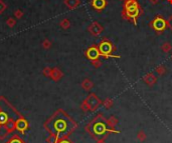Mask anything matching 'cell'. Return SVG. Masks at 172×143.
Wrapping results in <instances>:
<instances>
[{
  "instance_id": "cell-20",
  "label": "cell",
  "mask_w": 172,
  "mask_h": 143,
  "mask_svg": "<svg viewBox=\"0 0 172 143\" xmlns=\"http://www.w3.org/2000/svg\"><path fill=\"white\" fill-rule=\"evenodd\" d=\"M156 72L159 74V75H163L166 72V69L163 65H159V66L156 67Z\"/></svg>"
},
{
  "instance_id": "cell-1",
  "label": "cell",
  "mask_w": 172,
  "mask_h": 143,
  "mask_svg": "<svg viewBox=\"0 0 172 143\" xmlns=\"http://www.w3.org/2000/svg\"><path fill=\"white\" fill-rule=\"evenodd\" d=\"M44 126L51 133V135L59 137V139L67 138L77 128V123L68 115L65 111L59 110L53 116L45 122Z\"/></svg>"
},
{
  "instance_id": "cell-7",
  "label": "cell",
  "mask_w": 172,
  "mask_h": 143,
  "mask_svg": "<svg viewBox=\"0 0 172 143\" xmlns=\"http://www.w3.org/2000/svg\"><path fill=\"white\" fill-rule=\"evenodd\" d=\"M86 56H87L88 59H90L91 61L96 59H99L100 56H101V53H100V50L98 48V45H93V46L89 47L87 50H86Z\"/></svg>"
},
{
  "instance_id": "cell-19",
  "label": "cell",
  "mask_w": 172,
  "mask_h": 143,
  "mask_svg": "<svg viewBox=\"0 0 172 143\" xmlns=\"http://www.w3.org/2000/svg\"><path fill=\"white\" fill-rule=\"evenodd\" d=\"M137 138H138V140H140L141 142H143V141H145L146 138H147V135H146V133L144 131L141 130V131H139L138 134H137Z\"/></svg>"
},
{
  "instance_id": "cell-27",
  "label": "cell",
  "mask_w": 172,
  "mask_h": 143,
  "mask_svg": "<svg viewBox=\"0 0 172 143\" xmlns=\"http://www.w3.org/2000/svg\"><path fill=\"white\" fill-rule=\"evenodd\" d=\"M167 1H168V3H169V4H171V5H172V0H167Z\"/></svg>"
},
{
  "instance_id": "cell-11",
  "label": "cell",
  "mask_w": 172,
  "mask_h": 143,
  "mask_svg": "<svg viewBox=\"0 0 172 143\" xmlns=\"http://www.w3.org/2000/svg\"><path fill=\"white\" fill-rule=\"evenodd\" d=\"M143 81H144L148 86H153L154 84H156L157 78L153 73H147L143 77Z\"/></svg>"
},
{
  "instance_id": "cell-3",
  "label": "cell",
  "mask_w": 172,
  "mask_h": 143,
  "mask_svg": "<svg viewBox=\"0 0 172 143\" xmlns=\"http://www.w3.org/2000/svg\"><path fill=\"white\" fill-rule=\"evenodd\" d=\"M143 9L138 0H124L122 9V18L137 25V19L141 16Z\"/></svg>"
},
{
  "instance_id": "cell-13",
  "label": "cell",
  "mask_w": 172,
  "mask_h": 143,
  "mask_svg": "<svg viewBox=\"0 0 172 143\" xmlns=\"http://www.w3.org/2000/svg\"><path fill=\"white\" fill-rule=\"evenodd\" d=\"M93 86H94V84L90 79H85L84 81L82 82V87L87 91L91 90L92 88H93Z\"/></svg>"
},
{
  "instance_id": "cell-14",
  "label": "cell",
  "mask_w": 172,
  "mask_h": 143,
  "mask_svg": "<svg viewBox=\"0 0 172 143\" xmlns=\"http://www.w3.org/2000/svg\"><path fill=\"white\" fill-rule=\"evenodd\" d=\"M107 122H108L109 127L113 128V129H114V128L116 127V125L118 124V119H117L115 116H111L110 118L107 119Z\"/></svg>"
},
{
  "instance_id": "cell-17",
  "label": "cell",
  "mask_w": 172,
  "mask_h": 143,
  "mask_svg": "<svg viewBox=\"0 0 172 143\" xmlns=\"http://www.w3.org/2000/svg\"><path fill=\"white\" fill-rule=\"evenodd\" d=\"M102 104H104V106L105 108H107V109H109V108H111L112 106H113V104H114V101H113V99H111V98H106L104 101H103V103Z\"/></svg>"
},
{
  "instance_id": "cell-5",
  "label": "cell",
  "mask_w": 172,
  "mask_h": 143,
  "mask_svg": "<svg viewBox=\"0 0 172 143\" xmlns=\"http://www.w3.org/2000/svg\"><path fill=\"white\" fill-rule=\"evenodd\" d=\"M149 26L155 31L157 35H160V34H162L168 28L167 19H165L161 15H156L155 18L149 23Z\"/></svg>"
},
{
  "instance_id": "cell-26",
  "label": "cell",
  "mask_w": 172,
  "mask_h": 143,
  "mask_svg": "<svg viewBox=\"0 0 172 143\" xmlns=\"http://www.w3.org/2000/svg\"><path fill=\"white\" fill-rule=\"evenodd\" d=\"M97 143H106L105 139H101V140H97Z\"/></svg>"
},
{
  "instance_id": "cell-6",
  "label": "cell",
  "mask_w": 172,
  "mask_h": 143,
  "mask_svg": "<svg viewBox=\"0 0 172 143\" xmlns=\"http://www.w3.org/2000/svg\"><path fill=\"white\" fill-rule=\"evenodd\" d=\"M85 103L88 105V107H89V110H91V111H95L98 108L100 105H101L103 102L100 100V98L98 96L96 95L95 93H92L90 94L87 98H86L85 100Z\"/></svg>"
},
{
  "instance_id": "cell-21",
  "label": "cell",
  "mask_w": 172,
  "mask_h": 143,
  "mask_svg": "<svg viewBox=\"0 0 172 143\" xmlns=\"http://www.w3.org/2000/svg\"><path fill=\"white\" fill-rule=\"evenodd\" d=\"M92 64L94 65V67H96V68H99V67H101L102 66V61L99 59H96V60H93L92 61Z\"/></svg>"
},
{
  "instance_id": "cell-28",
  "label": "cell",
  "mask_w": 172,
  "mask_h": 143,
  "mask_svg": "<svg viewBox=\"0 0 172 143\" xmlns=\"http://www.w3.org/2000/svg\"><path fill=\"white\" fill-rule=\"evenodd\" d=\"M121 1H124V0H121Z\"/></svg>"
},
{
  "instance_id": "cell-29",
  "label": "cell",
  "mask_w": 172,
  "mask_h": 143,
  "mask_svg": "<svg viewBox=\"0 0 172 143\" xmlns=\"http://www.w3.org/2000/svg\"><path fill=\"white\" fill-rule=\"evenodd\" d=\"M171 59H172V56H171Z\"/></svg>"
},
{
  "instance_id": "cell-2",
  "label": "cell",
  "mask_w": 172,
  "mask_h": 143,
  "mask_svg": "<svg viewBox=\"0 0 172 143\" xmlns=\"http://www.w3.org/2000/svg\"><path fill=\"white\" fill-rule=\"evenodd\" d=\"M86 129L96 140L105 139L111 133H119V131H116L113 128L109 127L107 119L103 114H98L89 123Z\"/></svg>"
},
{
  "instance_id": "cell-10",
  "label": "cell",
  "mask_w": 172,
  "mask_h": 143,
  "mask_svg": "<svg viewBox=\"0 0 172 143\" xmlns=\"http://www.w3.org/2000/svg\"><path fill=\"white\" fill-rule=\"evenodd\" d=\"M27 128H28V123L24 118H19L15 121V129L20 131L21 133L26 131Z\"/></svg>"
},
{
  "instance_id": "cell-12",
  "label": "cell",
  "mask_w": 172,
  "mask_h": 143,
  "mask_svg": "<svg viewBox=\"0 0 172 143\" xmlns=\"http://www.w3.org/2000/svg\"><path fill=\"white\" fill-rule=\"evenodd\" d=\"M81 1L80 0H65V4L70 9H74L76 7H78Z\"/></svg>"
},
{
  "instance_id": "cell-18",
  "label": "cell",
  "mask_w": 172,
  "mask_h": 143,
  "mask_svg": "<svg viewBox=\"0 0 172 143\" xmlns=\"http://www.w3.org/2000/svg\"><path fill=\"white\" fill-rule=\"evenodd\" d=\"M6 143H24V141L22 140L20 137H18V136H13L12 138H10Z\"/></svg>"
},
{
  "instance_id": "cell-8",
  "label": "cell",
  "mask_w": 172,
  "mask_h": 143,
  "mask_svg": "<svg viewBox=\"0 0 172 143\" xmlns=\"http://www.w3.org/2000/svg\"><path fill=\"white\" fill-rule=\"evenodd\" d=\"M88 30H89V32H90L91 35L97 37V36H99L103 31H104V27H103L99 22L94 21L93 23L88 27Z\"/></svg>"
},
{
  "instance_id": "cell-15",
  "label": "cell",
  "mask_w": 172,
  "mask_h": 143,
  "mask_svg": "<svg viewBox=\"0 0 172 143\" xmlns=\"http://www.w3.org/2000/svg\"><path fill=\"white\" fill-rule=\"evenodd\" d=\"M50 75L53 78V80H56H56H59L62 76V73L59 69H53V72L50 73Z\"/></svg>"
},
{
  "instance_id": "cell-9",
  "label": "cell",
  "mask_w": 172,
  "mask_h": 143,
  "mask_svg": "<svg viewBox=\"0 0 172 143\" xmlns=\"http://www.w3.org/2000/svg\"><path fill=\"white\" fill-rule=\"evenodd\" d=\"M107 0H92L91 1V6L98 12H101V11L104 10L107 7Z\"/></svg>"
},
{
  "instance_id": "cell-23",
  "label": "cell",
  "mask_w": 172,
  "mask_h": 143,
  "mask_svg": "<svg viewBox=\"0 0 172 143\" xmlns=\"http://www.w3.org/2000/svg\"><path fill=\"white\" fill-rule=\"evenodd\" d=\"M167 25H168L169 29L172 31V14L168 17V19H167Z\"/></svg>"
},
{
  "instance_id": "cell-4",
  "label": "cell",
  "mask_w": 172,
  "mask_h": 143,
  "mask_svg": "<svg viewBox=\"0 0 172 143\" xmlns=\"http://www.w3.org/2000/svg\"><path fill=\"white\" fill-rule=\"evenodd\" d=\"M98 48L101 53V56H103L104 58H121V56L118 55H113V52L117 50L116 46L114 45L113 42L111 40H109L108 38H103L102 41L98 44Z\"/></svg>"
},
{
  "instance_id": "cell-16",
  "label": "cell",
  "mask_w": 172,
  "mask_h": 143,
  "mask_svg": "<svg viewBox=\"0 0 172 143\" xmlns=\"http://www.w3.org/2000/svg\"><path fill=\"white\" fill-rule=\"evenodd\" d=\"M162 51L164 53H168V52H170L171 49H172V45L169 43V42H164V43L162 44Z\"/></svg>"
},
{
  "instance_id": "cell-24",
  "label": "cell",
  "mask_w": 172,
  "mask_h": 143,
  "mask_svg": "<svg viewBox=\"0 0 172 143\" xmlns=\"http://www.w3.org/2000/svg\"><path fill=\"white\" fill-rule=\"evenodd\" d=\"M57 143H73V142H71L70 140L67 139V138H62V139L59 140V142Z\"/></svg>"
},
{
  "instance_id": "cell-25",
  "label": "cell",
  "mask_w": 172,
  "mask_h": 143,
  "mask_svg": "<svg viewBox=\"0 0 172 143\" xmlns=\"http://www.w3.org/2000/svg\"><path fill=\"white\" fill-rule=\"evenodd\" d=\"M149 1H150L152 4H156V3H158L160 0H149Z\"/></svg>"
},
{
  "instance_id": "cell-22",
  "label": "cell",
  "mask_w": 172,
  "mask_h": 143,
  "mask_svg": "<svg viewBox=\"0 0 172 143\" xmlns=\"http://www.w3.org/2000/svg\"><path fill=\"white\" fill-rule=\"evenodd\" d=\"M61 25H62V27H64V28H65V29H67V28L70 27V21H68V20H67V19L62 20Z\"/></svg>"
}]
</instances>
